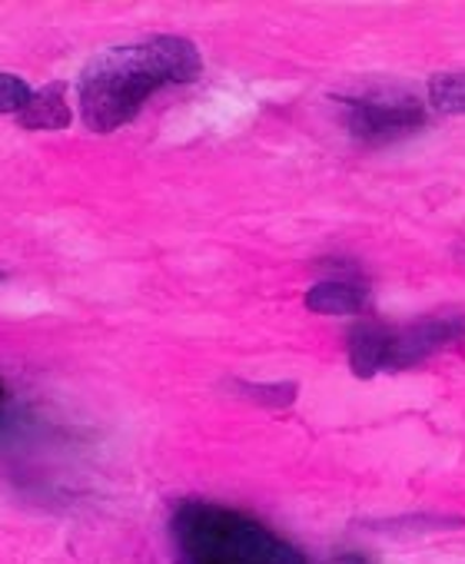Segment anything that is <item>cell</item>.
Here are the masks:
<instances>
[{"label": "cell", "instance_id": "1", "mask_svg": "<svg viewBox=\"0 0 465 564\" xmlns=\"http://www.w3.org/2000/svg\"><path fill=\"white\" fill-rule=\"evenodd\" d=\"M203 74V57L186 37H147L97 54L77 84L80 117L97 133H113L130 123L143 104L176 84H193Z\"/></svg>", "mask_w": 465, "mask_h": 564}, {"label": "cell", "instance_id": "5", "mask_svg": "<svg viewBox=\"0 0 465 564\" xmlns=\"http://www.w3.org/2000/svg\"><path fill=\"white\" fill-rule=\"evenodd\" d=\"M369 303V290L356 279H323L306 293V310L323 316H356Z\"/></svg>", "mask_w": 465, "mask_h": 564}, {"label": "cell", "instance_id": "11", "mask_svg": "<svg viewBox=\"0 0 465 564\" xmlns=\"http://www.w3.org/2000/svg\"><path fill=\"white\" fill-rule=\"evenodd\" d=\"M0 402H4V386H0Z\"/></svg>", "mask_w": 465, "mask_h": 564}, {"label": "cell", "instance_id": "10", "mask_svg": "<svg viewBox=\"0 0 465 564\" xmlns=\"http://www.w3.org/2000/svg\"><path fill=\"white\" fill-rule=\"evenodd\" d=\"M336 564H369V561H366L363 554H343V557H339Z\"/></svg>", "mask_w": 465, "mask_h": 564}, {"label": "cell", "instance_id": "7", "mask_svg": "<svg viewBox=\"0 0 465 564\" xmlns=\"http://www.w3.org/2000/svg\"><path fill=\"white\" fill-rule=\"evenodd\" d=\"M429 104L439 113H465V70L432 77L429 80Z\"/></svg>", "mask_w": 465, "mask_h": 564}, {"label": "cell", "instance_id": "2", "mask_svg": "<svg viewBox=\"0 0 465 564\" xmlns=\"http://www.w3.org/2000/svg\"><path fill=\"white\" fill-rule=\"evenodd\" d=\"M183 564H310L263 521L216 501H183L170 518Z\"/></svg>", "mask_w": 465, "mask_h": 564}, {"label": "cell", "instance_id": "4", "mask_svg": "<svg viewBox=\"0 0 465 564\" xmlns=\"http://www.w3.org/2000/svg\"><path fill=\"white\" fill-rule=\"evenodd\" d=\"M343 104V123L353 137L366 143H386L392 137H402L425 123V110L412 94H369V97H349Z\"/></svg>", "mask_w": 465, "mask_h": 564}, {"label": "cell", "instance_id": "3", "mask_svg": "<svg viewBox=\"0 0 465 564\" xmlns=\"http://www.w3.org/2000/svg\"><path fill=\"white\" fill-rule=\"evenodd\" d=\"M458 343H465V316L458 313L425 316L399 329L363 323L349 336V366L359 379H372L376 372H405Z\"/></svg>", "mask_w": 465, "mask_h": 564}, {"label": "cell", "instance_id": "6", "mask_svg": "<svg viewBox=\"0 0 465 564\" xmlns=\"http://www.w3.org/2000/svg\"><path fill=\"white\" fill-rule=\"evenodd\" d=\"M21 130H67L74 113L64 84H47L31 94V104L14 117Z\"/></svg>", "mask_w": 465, "mask_h": 564}, {"label": "cell", "instance_id": "9", "mask_svg": "<svg viewBox=\"0 0 465 564\" xmlns=\"http://www.w3.org/2000/svg\"><path fill=\"white\" fill-rule=\"evenodd\" d=\"M247 392V399L263 402V405H290L296 399V386L283 382V386H240Z\"/></svg>", "mask_w": 465, "mask_h": 564}, {"label": "cell", "instance_id": "8", "mask_svg": "<svg viewBox=\"0 0 465 564\" xmlns=\"http://www.w3.org/2000/svg\"><path fill=\"white\" fill-rule=\"evenodd\" d=\"M31 87L18 74H0V117H18L31 104Z\"/></svg>", "mask_w": 465, "mask_h": 564}, {"label": "cell", "instance_id": "12", "mask_svg": "<svg viewBox=\"0 0 465 564\" xmlns=\"http://www.w3.org/2000/svg\"><path fill=\"white\" fill-rule=\"evenodd\" d=\"M0 279H4V272H0Z\"/></svg>", "mask_w": 465, "mask_h": 564}]
</instances>
